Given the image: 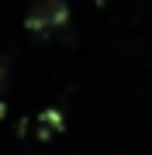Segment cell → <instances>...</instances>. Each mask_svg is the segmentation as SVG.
Listing matches in <instances>:
<instances>
[{"mask_svg":"<svg viewBox=\"0 0 152 155\" xmlns=\"http://www.w3.org/2000/svg\"><path fill=\"white\" fill-rule=\"evenodd\" d=\"M66 21H69V4L66 0H35L28 17H24V28L45 41L49 35H56Z\"/></svg>","mask_w":152,"mask_h":155,"instance_id":"1","label":"cell"},{"mask_svg":"<svg viewBox=\"0 0 152 155\" xmlns=\"http://www.w3.org/2000/svg\"><path fill=\"white\" fill-rule=\"evenodd\" d=\"M0 114H4V100H0Z\"/></svg>","mask_w":152,"mask_h":155,"instance_id":"4","label":"cell"},{"mask_svg":"<svg viewBox=\"0 0 152 155\" xmlns=\"http://www.w3.org/2000/svg\"><path fill=\"white\" fill-rule=\"evenodd\" d=\"M4 79H7V62H0V86H4Z\"/></svg>","mask_w":152,"mask_h":155,"instance_id":"3","label":"cell"},{"mask_svg":"<svg viewBox=\"0 0 152 155\" xmlns=\"http://www.w3.org/2000/svg\"><path fill=\"white\" fill-rule=\"evenodd\" d=\"M56 127H59V110H45V114H42V127H38V134H42V138H49Z\"/></svg>","mask_w":152,"mask_h":155,"instance_id":"2","label":"cell"}]
</instances>
